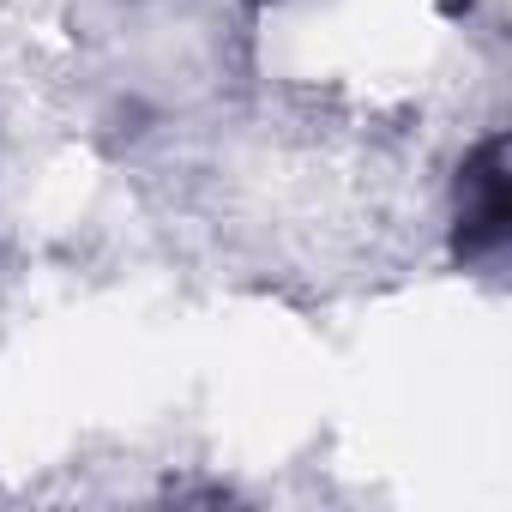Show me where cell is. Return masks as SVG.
<instances>
[{
    "mask_svg": "<svg viewBox=\"0 0 512 512\" xmlns=\"http://www.w3.org/2000/svg\"><path fill=\"white\" fill-rule=\"evenodd\" d=\"M458 241H464L470 260H482V253H500V241H506V175H500V145H482L476 163L464 169Z\"/></svg>",
    "mask_w": 512,
    "mask_h": 512,
    "instance_id": "cell-1",
    "label": "cell"
}]
</instances>
